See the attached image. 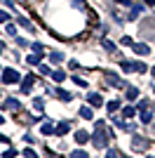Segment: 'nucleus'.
Returning a JSON list of instances; mask_svg holds the SVG:
<instances>
[{
	"mask_svg": "<svg viewBox=\"0 0 155 158\" xmlns=\"http://www.w3.org/2000/svg\"><path fill=\"white\" fill-rule=\"evenodd\" d=\"M110 137H113V132L106 130V123H103V120H97V125H94V137H92L94 146H97V149H103V146L108 144Z\"/></svg>",
	"mask_w": 155,
	"mask_h": 158,
	"instance_id": "nucleus-1",
	"label": "nucleus"
},
{
	"mask_svg": "<svg viewBox=\"0 0 155 158\" xmlns=\"http://www.w3.org/2000/svg\"><path fill=\"white\" fill-rule=\"evenodd\" d=\"M139 113H141V123H150L153 120V106L148 102H141L139 104Z\"/></svg>",
	"mask_w": 155,
	"mask_h": 158,
	"instance_id": "nucleus-2",
	"label": "nucleus"
},
{
	"mask_svg": "<svg viewBox=\"0 0 155 158\" xmlns=\"http://www.w3.org/2000/svg\"><path fill=\"white\" fill-rule=\"evenodd\" d=\"M19 80H21V76L14 71V69H5V71H2V83H5V85H12V83H19Z\"/></svg>",
	"mask_w": 155,
	"mask_h": 158,
	"instance_id": "nucleus-3",
	"label": "nucleus"
},
{
	"mask_svg": "<svg viewBox=\"0 0 155 158\" xmlns=\"http://www.w3.org/2000/svg\"><path fill=\"white\" fill-rule=\"evenodd\" d=\"M2 109H7V111H21V104H19V99H5L2 102Z\"/></svg>",
	"mask_w": 155,
	"mask_h": 158,
	"instance_id": "nucleus-4",
	"label": "nucleus"
},
{
	"mask_svg": "<svg viewBox=\"0 0 155 158\" xmlns=\"http://www.w3.org/2000/svg\"><path fill=\"white\" fill-rule=\"evenodd\" d=\"M132 149H134V151H146V149H148V139L134 137V142H132Z\"/></svg>",
	"mask_w": 155,
	"mask_h": 158,
	"instance_id": "nucleus-5",
	"label": "nucleus"
},
{
	"mask_svg": "<svg viewBox=\"0 0 155 158\" xmlns=\"http://www.w3.org/2000/svg\"><path fill=\"white\" fill-rule=\"evenodd\" d=\"M38 83V78L35 76H26L24 78V83H21V92H31V87Z\"/></svg>",
	"mask_w": 155,
	"mask_h": 158,
	"instance_id": "nucleus-6",
	"label": "nucleus"
},
{
	"mask_svg": "<svg viewBox=\"0 0 155 158\" xmlns=\"http://www.w3.org/2000/svg\"><path fill=\"white\" fill-rule=\"evenodd\" d=\"M68 130H71V123H68V120H64V123H59V125H57L54 135H57V137H64V135H68Z\"/></svg>",
	"mask_w": 155,
	"mask_h": 158,
	"instance_id": "nucleus-7",
	"label": "nucleus"
},
{
	"mask_svg": "<svg viewBox=\"0 0 155 158\" xmlns=\"http://www.w3.org/2000/svg\"><path fill=\"white\" fill-rule=\"evenodd\" d=\"M106 80H108V83H110V87H122V80H120V78H117V76H115V73H106Z\"/></svg>",
	"mask_w": 155,
	"mask_h": 158,
	"instance_id": "nucleus-8",
	"label": "nucleus"
},
{
	"mask_svg": "<svg viewBox=\"0 0 155 158\" xmlns=\"http://www.w3.org/2000/svg\"><path fill=\"white\" fill-rule=\"evenodd\" d=\"M89 139H92V137H89L85 130H78V132H75V142H78V144H87Z\"/></svg>",
	"mask_w": 155,
	"mask_h": 158,
	"instance_id": "nucleus-9",
	"label": "nucleus"
},
{
	"mask_svg": "<svg viewBox=\"0 0 155 158\" xmlns=\"http://www.w3.org/2000/svg\"><path fill=\"white\" fill-rule=\"evenodd\" d=\"M134 52H136V54H143V57H146V54L150 52V47H148V45H143V43H136V45H134Z\"/></svg>",
	"mask_w": 155,
	"mask_h": 158,
	"instance_id": "nucleus-10",
	"label": "nucleus"
},
{
	"mask_svg": "<svg viewBox=\"0 0 155 158\" xmlns=\"http://www.w3.org/2000/svg\"><path fill=\"white\" fill-rule=\"evenodd\" d=\"M87 102H89L92 106H101V104H103L101 94H97V92H94V94H89V97H87Z\"/></svg>",
	"mask_w": 155,
	"mask_h": 158,
	"instance_id": "nucleus-11",
	"label": "nucleus"
},
{
	"mask_svg": "<svg viewBox=\"0 0 155 158\" xmlns=\"http://www.w3.org/2000/svg\"><path fill=\"white\" fill-rule=\"evenodd\" d=\"M120 69H122L125 73H132V71H136V61H122Z\"/></svg>",
	"mask_w": 155,
	"mask_h": 158,
	"instance_id": "nucleus-12",
	"label": "nucleus"
},
{
	"mask_svg": "<svg viewBox=\"0 0 155 158\" xmlns=\"http://www.w3.org/2000/svg\"><path fill=\"white\" fill-rule=\"evenodd\" d=\"M54 94H57V97L61 99V102H71V99H73V94H71V92H66V90H61V87H59V90H57Z\"/></svg>",
	"mask_w": 155,
	"mask_h": 158,
	"instance_id": "nucleus-13",
	"label": "nucleus"
},
{
	"mask_svg": "<svg viewBox=\"0 0 155 158\" xmlns=\"http://www.w3.org/2000/svg\"><path fill=\"white\" fill-rule=\"evenodd\" d=\"M80 116L87 118V120H92V116H94V113H92V104L89 106H82V109H80Z\"/></svg>",
	"mask_w": 155,
	"mask_h": 158,
	"instance_id": "nucleus-14",
	"label": "nucleus"
},
{
	"mask_svg": "<svg viewBox=\"0 0 155 158\" xmlns=\"http://www.w3.org/2000/svg\"><path fill=\"white\" fill-rule=\"evenodd\" d=\"M136 97H139V90L136 87H127V102H134Z\"/></svg>",
	"mask_w": 155,
	"mask_h": 158,
	"instance_id": "nucleus-15",
	"label": "nucleus"
},
{
	"mask_svg": "<svg viewBox=\"0 0 155 158\" xmlns=\"http://www.w3.org/2000/svg\"><path fill=\"white\" fill-rule=\"evenodd\" d=\"M40 130H42V135H54V130H57V127L52 125V123H45V125L40 127Z\"/></svg>",
	"mask_w": 155,
	"mask_h": 158,
	"instance_id": "nucleus-16",
	"label": "nucleus"
},
{
	"mask_svg": "<svg viewBox=\"0 0 155 158\" xmlns=\"http://www.w3.org/2000/svg\"><path fill=\"white\" fill-rule=\"evenodd\" d=\"M26 64H31V66L40 64V54H28V59H26Z\"/></svg>",
	"mask_w": 155,
	"mask_h": 158,
	"instance_id": "nucleus-17",
	"label": "nucleus"
},
{
	"mask_svg": "<svg viewBox=\"0 0 155 158\" xmlns=\"http://www.w3.org/2000/svg\"><path fill=\"white\" fill-rule=\"evenodd\" d=\"M139 14H141V7H139V5H132V12H129V19H136Z\"/></svg>",
	"mask_w": 155,
	"mask_h": 158,
	"instance_id": "nucleus-18",
	"label": "nucleus"
},
{
	"mask_svg": "<svg viewBox=\"0 0 155 158\" xmlns=\"http://www.w3.org/2000/svg\"><path fill=\"white\" fill-rule=\"evenodd\" d=\"M117 109H120V102H117V99H113V102H108V111H110V113H115Z\"/></svg>",
	"mask_w": 155,
	"mask_h": 158,
	"instance_id": "nucleus-19",
	"label": "nucleus"
},
{
	"mask_svg": "<svg viewBox=\"0 0 155 158\" xmlns=\"http://www.w3.org/2000/svg\"><path fill=\"white\" fill-rule=\"evenodd\" d=\"M31 50H33V52H35V54H40V57H42V52H45L40 43H33V45H31Z\"/></svg>",
	"mask_w": 155,
	"mask_h": 158,
	"instance_id": "nucleus-20",
	"label": "nucleus"
},
{
	"mask_svg": "<svg viewBox=\"0 0 155 158\" xmlns=\"http://www.w3.org/2000/svg\"><path fill=\"white\" fill-rule=\"evenodd\" d=\"M52 78L57 80V83H61V80L66 78V73H64V71H54V73H52Z\"/></svg>",
	"mask_w": 155,
	"mask_h": 158,
	"instance_id": "nucleus-21",
	"label": "nucleus"
},
{
	"mask_svg": "<svg viewBox=\"0 0 155 158\" xmlns=\"http://www.w3.org/2000/svg\"><path fill=\"white\" fill-rule=\"evenodd\" d=\"M134 109H132V106H125V111H122V116H125V118H132V116H134Z\"/></svg>",
	"mask_w": 155,
	"mask_h": 158,
	"instance_id": "nucleus-22",
	"label": "nucleus"
},
{
	"mask_svg": "<svg viewBox=\"0 0 155 158\" xmlns=\"http://www.w3.org/2000/svg\"><path fill=\"white\" fill-rule=\"evenodd\" d=\"M101 45L106 47V50H108V52H115V45H113V43H110V40H103Z\"/></svg>",
	"mask_w": 155,
	"mask_h": 158,
	"instance_id": "nucleus-23",
	"label": "nucleus"
},
{
	"mask_svg": "<svg viewBox=\"0 0 155 158\" xmlns=\"http://www.w3.org/2000/svg\"><path fill=\"white\" fill-rule=\"evenodd\" d=\"M50 59H52V61H61V59H64V54H61V52H52Z\"/></svg>",
	"mask_w": 155,
	"mask_h": 158,
	"instance_id": "nucleus-24",
	"label": "nucleus"
},
{
	"mask_svg": "<svg viewBox=\"0 0 155 158\" xmlns=\"http://www.w3.org/2000/svg\"><path fill=\"white\" fill-rule=\"evenodd\" d=\"M19 24H21V26H24V28H28V31H31V28H33V24H31V21H28V19H24V17H21V19H19Z\"/></svg>",
	"mask_w": 155,
	"mask_h": 158,
	"instance_id": "nucleus-25",
	"label": "nucleus"
},
{
	"mask_svg": "<svg viewBox=\"0 0 155 158\" xmlns=\"http://www.w3.org/2000/svg\"><path fill=\"white\" fill-rule=\"evenodd\" d=\"M33 106H35L38 111H42V106H45V102H42V99H33Z\"/></svg>",
	"mask_w": 155,
	"mask_h": 158,
	"instance_id": "nucleus-26",
	"label": "nucleus"
},
{
	"mask_svg": "<svg viewBox=\"0 0 155 158\" xmlns=\"http://www.w3.org/2000/svg\"><path fill=\"white\" fill-rule=\"evenodd\" d=\"M136 71H139V73H146V71H148V66H146V64H139V61H136Z\"/></svg>",
	"mask_w": 155,
	"mask_h": 158,
	"instance_id": "nucleus-27",
	"label": "nucleus"
},
{
	"mask_svg": "<svg viewBox=\"0 0 155 158\" xmlns=\"http://www.w3.org/2000/svg\"><path fill=\"white\" fill-rule=\"evenodd\" d=\"M7 33H10V35H17V26H14V24H7Z\"/></svg>",
	"mask_w": 155,
	"mask_h": 158,
	"instance_id": "nucleus-28",
	"label": "nucleus"
},
{
	"mask_svg": "<svg viewBox=\"0 0 155 158\" xmlns=\"http://www.w3.org/2000/svg\"><path fill=\"white\" fill-rule=\"evenodd\" d=\"M73 83H78V85H80V87H87V83H85V80L80 78V76H75V78H73Z\"/></svg>",
	"mask_w": 155,
	"mask_h": 158,
	"instance_id": "nucleus-29",
	"label": "nucleus"
},
{
	"mask_svg": "<svg viewBox=\"0 0 155 158\" xmlns=\"http://www.w3.org/2000/svg\"><path fill=\"white\" fill-rule=\"evenodd\" d=\"M40 73H42V76H47V73H50V66H45V64H40Z\"/></svg>",
	"mask_w": 155,
	"mask_h": 158,
	"instance_id": "nucleus-30",
	"label": "nucleus"
},
{
	"mask_svg": "<svg viewBox=\"0 0 155 158\" xmlns=\"http://www.w3.org/2000/svg\"><path fill=\"white\" fill-rule=\"evenodd\" d=\"M122 45H132V38H129V35H122Z\"/></svg>",
	"mask_w": 155,
	"mask_h": 158,
	"instance_id": "nucleus-31",
	"label": "nucleus"
},
{
	"mask_svg": "<svg viewBox=\"0 0 155 158\" xmlns=\"http://www.w3.org/2000/svg\"><path fill=\"white\" fill-rule=\"evenodd\" d=\"M68 66H71L73 71H78V69H80V64H78V61H68Z\"/></svg>",
	"mask_w": 155,
	"mask_h": 158,
	"instance_id": "nucleus-32",
	"label": "nucleus"
},
{
	"mask_svg": "<svg viewBox=\"0 0 155 158\" xmlns=\"http://www.w3.org/2000/svg\"><path fill=\"white\" fill-rule=\"evenodd\" d=\"M7 19H10V14H7V12H0V21H7Z\"/></svg>",
	"mask_w": 155,
	"mask_h": 158,
	"instance_id": "nucleus-33",
	"label": "nucleus"
},
{
	"mask_svg": "<svg viewBox=\"0 0 155 158\" xmlns=\"http://www.w3.org/2000/svg\"><path fill=\"white\" fill-rule=\"evenodd\" d=\"M117 2H120V5H125V7H132V2H129V0H117Z\"/></svg>",
	"mask_w": 155,
	"mask_h": 158,
	"instance_id": "nucleus-34",
	"label": "nucleus"
},
{
	"mask_svg": "<svg viewBox=\"0 0 155 158\" xmlns=\"http://www.w3.org/2000/svg\"><path fill=\"white\" fill-rule=\"evenodd\" d=\"M0 142H10V139H7L5 135H2V132H0Z\"/></svg>",
	"mask_w": 155,
	"mask_h": 158,
	"instance_id": "nucleus-35",
	"label": "nucleus"
},
{
	"mask_svg": "<svg viewBox=\"0 0 155 158\" xmlns=\"http://www.w3.org/2000/svg\"><path fill=\"white\" fill-rule=\"evenodd\" d=\"M146 5H150V7H155V0H146Z\"/></svg>",
	"mask_w": 155,
	"mask_h": 158,
	"instance_id": "nucleus-36",
	"label": "nucleus"
},
{
	"mask_svg": "<svg viewBox=\"0 0 155 158\" xmlns=\"http://www.w3.org/2000/svg\"><path fill=\"white\" fill-rule=\"evenodd\" d=\"M2 123H5V118H2V116H0V125H2Z\"/></svg>",
	"mask_w": 155,
	"mask_h": 158,
	"instance_id": "nucleus-37",
	"label": "nucleus"
},
{
	"mask_svg": "<svg viewBox=\"0 0 155 158\" xmlns=\"http://www.w3.org/2000/svg\"><path fill=\"white\" fill-rule=\"evenodd\" d=\"M153 76H155V66H153Z\"/></svg>",
	"mask_w": 155,
	"mask_h": 158,
	"instance_id": "nucleus-38",
	"label": "nucleus"
},
{
	"mask_svg": "<svg viewBox=\"0 0 155 158\" xmlns=\"http://www.w3.org/2000/svg\"><path fill=\"white\" fill-rule=\"evenodd\" d=\"M0 52H2V47H0Z\"/></svg>",
	"mask_w": 155,
	"mask_h": 158,
	"instance_id": "nucleus-39",
	"label": "nucleus"
}]
</instances>
